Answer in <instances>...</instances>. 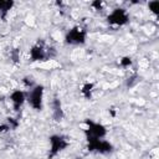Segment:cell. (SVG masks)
<instances>
[{"label": "cell", "instance_id": "obj_9", "mask_svg": "<svg viewBox=\"0 0 159 159\" xmlns=\"http://www.w3.org/2000/svg\"><path fill=\"white\" fill-rule=\"evenodd\" d=\"M52 116L55 118V120H62V118L65 117V113H63V109H62V104L60 102L58 98H55L53 102H52Z\"/></svg>", "mask_w": 159, "mask_h": 159}, {"label": "cell", "instance_id": "obj_13", "mask_svg": "<svg viewBox=\"0 0 159 159\" xmlns=\"http://www.w3.org/2000/svg\"><path fill=\"white\" fill-rule=\"evenodd\" d=\"M119 63H120V66H122V67L127 68V67H130V66H132L133 61H132V58H130L129 56H123V57L120 58Z\"/></svg>", "mask_w": 159, "mask_h": 159}, {"label": "cell", "instance_id": "obj_5", "mask_svg": "<svg viewBox=\"0 0 159 159\" xmlns=\"http://www.w3.org/2000/svg\"><path fill=\"white\" fill-rule=\"evenodd\" d=\"M107 22L113 26H124L129 22V15L125 9L116 7L107 16Z\"/></svg>", "mask_w": 159, "mask_h": 159}, {"label": "cell", "instance_id": "obj_10", "mask_svg": "<svg viewBox=\"0 0 159 159\" xmlns=\"http://www.w3.org/2000/svg\"><path fill=\"white\" fill-rule=\"evenodd\" d=\"M14 5H15V2L12 0H0V12L4 19H5L6 14L14 7Z\"/></svg>", "mask_w": 159, "mask_h": 159}, {"label": "cell", "instance_id": "obj_1", "mask_svg": "<svg viewBox=\"0 0 159 159\" xmlns=\"http://www.w3.org/2000/svg\"><path fill=\"white\" fill-rule=\"evenodd\" d=\"M43 86L42 84H35L31 87L30 92L26 94V101L35 111L42 109V102H43Z\"/></svg>", "mask_w": 159, "mask_h": 159}, {"label": "cell", "instance_id": "obj_15", "mask_svg": "<svg viewBox=\"0 0 159 159\" xmlns=\"http://www.w3.org/2000/svg\"><path fill=\"white\" fill-rule=\"evenodd\" d=\"M91 6H92L94 10H102V7H103V2H102L101 0H94V1H92Z\"/></svg>", "mask_w": 159, "mask_h": 159}, {"label": "cell", "instance_id": "obj_4", "mask_svg": "<svg viewBox=\"0 0 159 159\" xmlns=\"http://www.w3.org/2000/svg\"><path fill=\"white\" fill-rule=\"evenodd\" d=\"M87 32L80 26H73L71 30L67 31L65 36V42L67 45H83L86 43Z\"/></svg>", "mask_w": 159, "mask_h": 159}, {"label": "cell", "instance_id": "obj_16", "mask_svg": "<svg viewBox=\"0 0 159 159\" xmlns=\"http://www.w3.org/2000/svg\"><path fill=\"white\" fill-rule=\"evenodd\" d=\"M7 122H9V124H7V125L10 127V129H11V128H16V127H17V122H16L14 118H7Z\"/></svg>", "mask_w": 159, "mask_h": 159}, {"label": "cell", "instance_id": "obj_8", "mask_svg": "<svg viewBox=\"0 0 159 159\" xmlns=\"http://www.w3.org/2000/svg\"><path fill=\"white\" fill-rule=\"evenodd\" d=\"M10 101L12 103L14 111L17 112L22 107V104L25 103V101H26V93L24 91H21V89H15L10 94Z\"/></svg>", "mask_w": 159, "mask_h": 159}, {"label": "cell", "instance_id": "obj_12", "mask_svg": "<svg viewBox=\"0 0 159 159\" xmlns=\"http://www.w3.org/2000/svg\"><path fill=\"white\" fill-rule=\"evenodd\" d=\"M148 7H149V10H150L154 15H158V14H159V1H158V0L149 1V2H148Z\"/></svg>", "mask_w": 159, "mask_h": 159}, {"label": "cell", "instance_id": "obj_11", "mask_svg": "<svg viewBox=\"0 0 159 159\" xmlns=\"http://www.w3.org/2000/svg\"><path fill=\"white\" fill-rule=\"evenodd\" d=\"M93 88H94V84L92 82H86L82 88H81V93L82 96L86 98V99H91L92 98V93H93Z\"/></svg>", "mask_w": 159, "mask_h": 159}, {"label": "cell", "instance_id": "obj_2", "mask_svg": "<svg viewBox=\"0 0 159 159\" xmlns=\"http://www.w3.org/2000/svg\"><path fill=\"white\" fill-rule=\"evenodd\" d=\"M84 123L87 125V128L84 129L86 139H91V138L103 139L107 135V128L103 124H101L98 122H93L91 119H86Z\"/></svg>", "mask_w": 159, "mask_h": 159}, {"label": "cell", "instance_id": "obj_17", "mask_svg": "<svg viewBox=\"0 0 159 159\" xmlns=\"http://www.w3.org/2000/svg\"><path fill=\"white\" fill-rule=\"evenodd\" d=\"M24 83H25V86H27V87H34V83H32L31 78H29V77H25V78H24Z\"/></svg>", "mask_w": 159, "mask_h": 159}, {"label": "cell", "instance_id": "obj_3", "mask_svg": "<svg viewBox=\"0 0 159 159\" xmlns=\"http://www.w3.org/2000/svg\"><path fill=\"white\" fill-rule=\"evenodd\" d=\"M50 140V152H48V159L56 157L60 152L65 150L68 147V140L66 139V137L60 135V134H52L48 138Z\"/></svg>", "mask_w": 159, "mask_h": 159}, {"label": "cell", "instance_id": "obj_7", "mask_svg": "<svg viewBox=\"0 0 159 159\" xmlns=\"http://www.w3.org/2000/svg\"><path fill=\"white\" fill-rule=\"evenodd\" d=\"M46 58H47V53H46V48L42 42H37L30 48V60L32 62L45 61Z\"/></svg>", "mask_w": 159, "mask_h": 159}, {"label": "cell", "instance_id": "obj_6", "mask_svg": "<svg viewBox=\"0 0 159 159\" xmlns=\"http://www.w3.org/2000/svg\"><path fill=\"white\" fill-rule=\"evenodd\" d=\"M87 140V149L89 152H97L99 154H109L113 152V144L106 139H86Z\"/></svg>", "mask_w": 159, "mask_h": 159}, {"label": "cell", "instance_id": "obj_14", "mask_svg": "<svg viewBox=\"0 0 159 159\" xmlns=\"http://www.w3.org/2000/svg\"><path fill=\"white\" fill-rule=\"evenodd\" d=\"M10 56H11V60L16 63V62H19V58H20V51H19V48H14L11 52H10Z\"/></svg>", "mask_w": 159, "mask_h": 159}]
</instances>
